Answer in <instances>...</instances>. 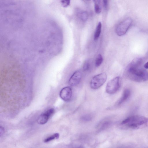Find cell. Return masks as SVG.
I'll return each instance as SVG.
<instances>
[{
	"mask_svg": "<svg viewBox=\"0 0 148 148\" xmlns=\"http://www.w3.org/2000/svg\"><path fill=\"white\" fill-rule=\"evenodd\" d=\"M144 68L146 69H148V62L144 65Z\"/></svg>",
	"mask_w": 148,
	"mask_h": 148,
	"instance_id": "ffe728a7",
	"label": "cell"
},
{
	"mask_svg": "<svg viewBox=\"0 0 148 148\" xmlns=\"http://www.w3.org/2000/svg\"><path fill=\"white\" fill-rule=\"evenodd\" d=\"M102 28V24L100 22L98 23L97 27L94 36L95 40H97L99 38L101 33Z\"/></svg>",
	"mask_w": 148,
	"mask_h": 148,
	"instance_id": "30bf717a",
	"label": "cell"
},
{
	"mask_svg": "<svg viewBox=\"0 0 148 148\" xmlns=\"http://www.w3.org/2000/svg\"><path fill=\"white\" fill-rule=\"evenodd\" d=\"M82 73L78 70L75 72L70 77L69 81L70 85L71 86H75L80 82L82 78Z\"/></svg>",
	"mask_w": 148,
	"mask_h": 148,
	"instance_id": "ba28073f",
	"label": "cell"
},
{
	"mask_svg": "<svg viewBox=\"0 0 148 148\" xmlns=\"http://www.w3.org/2000/svg\"><path fill=\"white\" fill-rule=\"evenodd\" d=\"M103 1L104 7L105 9H106L108 6V0H103Z\"/></svg>",
	"mask_w": 148,
	"mask_h": 148,
	"instance_id": "ac0fdd59",
	"label": "cell"
},
{
	"mask_svg": "<svg viewBox=\"0 0 148 148\" xmlns=\"http://www.w3.org/2000/svg\"><path fill=\"white\" fill-rule=\"evenodd\" d=\"M120 87V77L117 76L113 78L108 83L106 91L108 94H113L116 93Z\"/></svg>",
	"mask_w": 148,
	"mask_h": 148,
	"instance_id": "5b68a950",
	"label": "cell"
},
{
	"mask_svg": "<svg viewBox=\"0 0 148 148\" xmlns=\"http://www.w3.org/2000/svg\"><path fill=\"white\" fill-rule=\"evenodd\" d=\"M131 92L128 89H126L124 91L122 96L118 102V105H120L127 100L130 97Z\"/></svg>",
	"mask_w": 148,
	"mask_h": 148,
	"instance_id": "9c48e42d",
	"label": "cell"
},
{
	"mask_svg": "<svg viewBox=\"0 0 148 148\" xmlns=\"http://www.w3.org/2000/svg\"><path fill=\"white\" fill-rule=\"evenodd\" d=\"M148 124V119L140 115L130 116L123 120L121 124L127 128L137 129L145 127Z\"/></svg>",
	"mask_w": 148,
	"mask_h": 148,
	"instance_id": "7a4b0ae2",
	"label": "cell"
},
{
	"mask_svg": "<svg viewBox=\"0 0 148 148\" xmlns=\"http://www.w3.org/2000/svg\"><path fill=\"white\" fill-rule=\"evenodd\" d=\"M92 119V117L90 115H86L83 116L81 119L84 121H89Z\"/></svg>",
	"mask_w": 148,
	"mask_h": 148,
	"instance_id": "2e32d148",
	"label": "cell"
},
{
	"mask_svg": "<svg viewBox=\"0 0 148 148\" xmlns=\"http://www.w3.org/2000/svg\"><path fill=\"white\" fill-rule=\"evenodd\" d=\"M107 76L104 72L98 74L92 78L90 82V87L93 89H97L101 87L106 81Z\"/></svg>",
	"mask_w": 148,
	"mask_h": 148,
	"instance_id": "3957f363",
	"label": "cell"
},
{
	"mask_svg": "<svg viewBox=\"0 0 148 148\" xmlns=\"http://www.w3.org/2000/svg\"><path fill=\"white\" fill-rule=\"evenodd\" d=\"M61 4L63 7H66L70 4V0H61Z\"/></svg>",
	"mask_w": 148,
	"mask_h": 148,
	"instance_id": "9a60e30c",
	"label": "cell"
},
{
	"mask_svg": "<svg viewBox=\"0 0 148 148\" xmlns=\"http://www.w3.org/2000/svg\"><path fill=\"white\" fill-rule=\"evenodd\" d=\"M84 1H90V0H84Z\"/></svg>",
	"mask_w": 148,
	"mask_h": 148,
	"instance_id": "44dd1931",
	"label": "cell"
},
{
	"mask_svg": "<svg viewBox=\"0 0 148 148\" xmlns=\"http://www.w3.org/2000/svg\"><path fill=\"white\" fill-rule=\"evenodd\" d=\"M90 63L88 61H87L84 62L83 66V70L86 72L88 71L90 68Z\"/></svg>",
	"mask_w": 148,
	"mask_h": 148,
	"instance_id": "5bb4252c",
	"label": "cell"
},
{
	"mask_svg": "<svg viewBox=\"0 0 148 148\" xmlns=\"http://www.w3.org/2000/svg\"><path fill=\"white\" fill-rule=\"evenodd\" d=\"M4 132V128L2 127H1V129H0V135L1 136L2 135Z\"/></svg>",
	"mask_w": 148,
	"mask_h": 148,
	"instance_id": "d6986e66",
	"label": "cell"
},
{
	"mask_svg": "<svg viewBox=\"0 0 148 148\" xmlns=\"http://www.w3.org/2000/svg\"><path fill=\"white\" fill-rule=\"evenodd\" d=\"M142 62L141 58H137L132 61L127 67L126 74L130 79L138 82L148 80V72L141 67Z\"/></svg>",
	"mask_w": 148,
	"mask_h": 148,
	"instance_id": "6da1fadb",
	"label": "cell"
},
{
	"mask_svg": "<svg viewBox=\"0 0 148 148\" xmlns=\"http://www.w3.org/2000/svg\"><path fill=\"white\" fill-rule=\"evenodd\" d=\"M59 135L58 133H56L54 135L48 137L46 138L44 140V142L45 143H47L55 139H58L59 138Z\"/></svg>",
	"mask_w": 148,
	"mask_h": 148,
	"instance_id": "7c38bea8",
	"label": "cell"
},
{
	"mask_svg": "<svg viewBox=\"0 0 148 148\" xmlns=\"http://www.w3.org/2000/svg\"><path fill=\"white\" fill-rule=\"evenodd\" d=\"M80 17L81 20L83 22L87 21L89 17V14L86 11L82 12L80 14Z\"/></svg>",
	"mask_w": 148,
	"mask_h": 148,
	"instance_id": "4fadbf2b",
	"label": "cell"
},
{
	"mask_svg": "<svg viewBox=\"0 0 148 148\" xmlns=\"http://www.w3.org/2000/svg\"><path fill=\"white\" fill-rule=\"evenodd\" d=\"M95 3V7H100L101 0H93Z\"/></svg>",
	"mask_w": 148,
	"mask_h": 148,
	"instance_id": "e0dca14e",
	"label": "cell"
},
{
	"mask_svg": "<svg viewBox=\"0 0 148 148\" xmlns=\"http://www.w3.org/2000/svg\"><path fill=\"white\" fill-rule=\"evenodd\" d=\"M103 61V58L101 54L98 55L96 58L95 62V66L97 67L100 66Z\"/></svg>",
	"mask_w": 148,
	"mask_h": 148,
	"instance_id": "8fae6325",
	"label": "cell"
},
{
	"mask_svg": "<svg viewBox=\"0 0 148 148\" xmlns=\"http://www.w3.org/2000/svg\"><path fill=\"white\" fill-rule=\"evenodd\" d=\"M54 110L53 108L50 109L45 113L41 114L38 118L37 122L38 123L43 125L46 123L48 121L50 117L54 112Z\"/></svg>",
	"mask_w": 148,
	"mask_h": 148,
	"instance_id": "8992f818",
	"label": "cell"
},
{
	"mask_svg": "<svg viewBox=\"0 0 148 148\" xmlns=\"http://www.w3.org/2000/svg\"><path fill=\"white\" fill-rule=\"evenodd\" d=\"M133 22L132 19L127 18L122 21L118 25L116 29L117 34L119 36L124 35L127 32Z\"/></svg>",
	"mask_w": 148,
	"mask_h": 148,
	"instance_id": "277c9868",
	"label": "cell"
},
{
	"mask_svg": "<svg viewBox=\"0 0 148 148\" xmlns=\"http://www.w3.org/2000/svg\"><path fill=\"white\" fill-rule=\"evenodd\" d=\"M72 91L71 88L67 87L63 88L60 91V96L63 100L65 101H69L72 97Z\"/></svg>",
	"mask_w": 148,
	"mask_h": 148,
	"instance_id": "52a82bcc",
	"label": "cell"
}]
</instances>
